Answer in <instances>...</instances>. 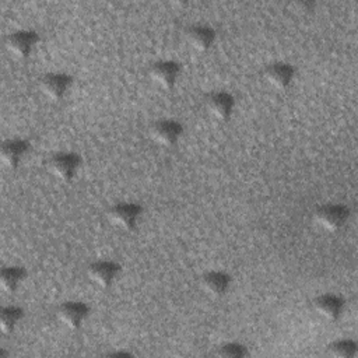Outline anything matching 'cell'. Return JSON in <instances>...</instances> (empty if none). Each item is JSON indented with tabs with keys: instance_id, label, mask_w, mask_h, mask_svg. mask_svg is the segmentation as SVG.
Here are the masks:
<instances>
[{
	"instance_id": "15",
	"label": "cell",
	"mask_w": 358,
	"mask_h": 358,
	"mask_svg": "<svg viewBox=\"0 0 358 358\" xmlns=\"http://www.w3.org/2000/svg\"><path fill=\"white\" fill-rule=\"evenodd\" d=\"M186 42L196 52H206L214 42V31L206 25H193L187 28Z\"/></svg>"
},
{
	"instance_id": "13",
	"label": "cell",
	"mask_w": 358,
	"mask_h": 358,
	"mask_svg": "<svg viewBox=\"0 0 358 358\" xmlns=\"http://www.w3.org/2000/svg\"><path fill=\"white\" fill-rule=\"evenodd\" d=\"M28 147L29 144L21 138H10L4 141L0 148V159L3 165H6L10 169H14L27 154Z\"/></svg>"
},
{
	"instance_id": "7",
	"label": "cell",
	"mask_w": 358,
	"mask_h": 358,
	"mask_svg": "<svg viewBox=\"0 0 358 358\" xmlns=\"http://www.w3.org/2000/svg\"><path fill=\"white\" fill-rule=\"evenodd\" d=\"M70 76L63 73H48L41 77L39 90L46 98L52 101H59L66 95L67 90L70 88Z\"/></svg>"
},
{
	"instance_id": "18",
	"label": "cell",
	"mask_w": 358,
	"mask_h": 358,
	"mask_svg": "<svg viewBox=\"0 0 358 358\" xmlns=\"http://www.w3.org/2000/svg\"><path fill=\"white\" fill-rule=\"evenodd\" d=\"M357 352V344L351 340H338L327 347V354L336 358H352Z\"/></svg>"
},
{
	"instance_id": "10",
	"label": "cell",
	"mask_w": 358,
	"mask_h": 358,
	"mask_svg": "<svg viewBox=\"0 0 358 358\" xmlns=\"http://www.w3.org/2000/svg\"><path fill=\"white\" fill-rule=\"evenodd\" d=\"M182 134V126L171 119L158 120L150 129L151 138L164 147H169L178 141Z\"/></svg>"
},
{
	"instance_id": "11",
	"label": "cell",
	"mask_w": 358,
	"mask_h": 358,
	"mask_svg": "<svg viewBox=\"0 0 358 358\" xmlns=\"http://www.w3.org/2000/svg\"><path fill=\"white\" fill-rule=\"evenodd\" d=\"M312 306L319 317H322L326 322H334L340 317L344 308V302L341 298L336 295L324 294L317 296L312 302Z\"/></svg>"
},
{
	"instance_id": "3",
	"label": "cell",
	"mask_w": 358,
	"mask_h": 358,
	"mask_svg": "<svg viewBox=\"0 0 358 358\" xmlns=\"http://www.w3.org/2000/svg\"><path fill=\"white\" fill-rule=\"evenodd\" d=\"M78 165V155L73 152H59L52 155L48 161V171L55 179L60 182H69L76 175Z\"/></svg>"
},
{
	"instance_id": "2",
	"label": "cell",
	"mask_w": 358,
	"mask_h": 358,
	"mask_svg": "<svg viewBox=\"0 0 358 358\" xmlns=\"http://www.w3.org/2000/svg\"><path fill=\"white\" fill-rule=\"evenodd\" d=\"M348 218V208L341 204H324L313 213L315 222L327 232L338 231Z\"/></svg>"
},
{
	"instance_id": "12",
	"label": "cell",
	"mask_w": 358,
	"mask_h": 358,
	"mask_svg": "<svg viewBox=\"0 0 358 358\" xmlns=\"http://www.w3.org/2000/svg\"><path fill=\"white\" fill-rule=\"evenodd\" d=\"M292 77L294 69L285 63H273L263 70L264 81L275 90L287 88L292 81Z\"/></svg>"
},
{
	"instance_id": "14",
	"label": "cell",
	"mask_w": 358,
	"mask_h": 358,
	"mask_svg": "<svg viewBox=\"0 0 358 358\" xmlns=\"http://www.w3.org/2000/svg\"><path fill=\"white\" fill-rule=\"evenodd\" d=\"M229 281L231 280L228 274L222 271H208L201 275L200 288L206 295L211 298H220L228 291Z\"/></svg>"
},
{
	"instance_id": "19",
	"label": "cell",
	"mask_w": 358,
	"mask_h": 358,
	"mask_svg": "<svg viewBox=\"0 0 358 358\" xmlns=\"http://www.w3.org/2000/svg\"><path fill=\"white\" fill-rule=\"evenodd\" d=\"M246 354H248L246 348L243 345H241V344H236V343L224 344L215 352V355L222 357V358H242Z\"/></svg>"
},
{
	"instance_id": "4",
	"label": "cell",
	"mask_w": 358,
	"mask_h": 358,
	"mask_svg": "<svg viewBox=\"0 0 358 358\" xmlns=\"http://www.w3.org/2000/svg\"><path fill=\"white\" fill-rule=\"evenodd\" d=\"M38 42V34L28 29H18L7 35L6 48L7 50L18 59L27 57Z\"/></svg>"
},
{
	"instance_id": "9",
	"label": "cell",
	"mask_w": 358,
	"mask_h": 358,
	"mask_svg": "<svg viewBox=\"0 0 358 358\" xmlns=\"http://www.w3.org/2000/svg\"><path fill=\"white\" fill-rule=\"evenodd\" d=\"M204 106L211 117H214L215 120L225 122L232 113L234 98L224 91L211 92L206 96Z\"/></svg>"
},
{
	"instance_id": "6",
	"label": "cell",
	"mask_w": 358,
	"mask_h": 358,
	"mask_svg": "<svg viewBox=\"0 0 358 358\" xmlns=\"http://www.w3.org/2000/svg\"><path fill=\"white\" fill-rule=\"evenodd\" d=\"M119 270H120V267L116 263L108 262V260H101V262H95L91 266H88L87 277L96 288L106 289L116 280Z\"/></svg>"
},
{
	"instance_id": "5",
	"label": "cell",
	"mask_w": 358,
	"mask_h": 358,
	"mask_svg": "<svg viewBox=\"0 0 358 358\" xmlns=\"http://www.w3.org/2000/svg\"><path fill=\"white\" fill-rule=\"evenodd\" d=\"M88 306L83 302H66L59 306L56 317L69 330H78L88 316Z\"/></svg>"
},
{
	"instance_id": "17",
	"label": "cell",
	"mask_w": 358,
	"mask_h": 358,
	"mask_svg": "<svg viewBox=\"0 0 358 358\" xmlns=\"http://www.w3.org/2000/svg\"><path fill=\"white\" fill-rule=\"evenodd\" d=\"M22 317V310L17 306H6L0 313V329L3 334H10Z\"/></svg>"
},
{
	"instance_id": "16",
	"label": "cell",
	"mask_w": 358,
	"mask_h": 358,
	"mask_svg": "<svg viewBox=\"0 0 358 358\" xmlns=\"http://www.w3.org/2000/svg\"><path fill=\"white\" fill-rule=\"evenodd\" d=\"M25 278V270L22 267L10 266L4 267L0 273V287L4 292H14Z\"/></svg>"
},
{
	"instance_id": "8",
	"label": "cell",
	"mask_w": 358,
	"mask_h": 358,
	"mask_svg": "<svg viewBox=\"0 0 358 358\" xmlns=\"http://www.w3.org/2000/svg\"><path fill=\"white\" fill-rule=\"evenodd\" d=\"M179 64L171 60H161L150 66L148 76L154 84L164 90H169L175 85L179 76Z\"/></svg>"
},
{
	"instance_id": "1",
	"label": "cell",
	"mask_w": 358,
	"mask_h": 358,
	"mask_svg": "<svg viewBox=\"0 0 358 358\" xmlns=\"http://www.w3.org/2000/svg\"><path fill=\"white\" fill-rule=\"evenodd\" d=\"M141 215V207L136 203H117L106 211V218L120 231H131Z\"/></svg>"
}]
</instances>
